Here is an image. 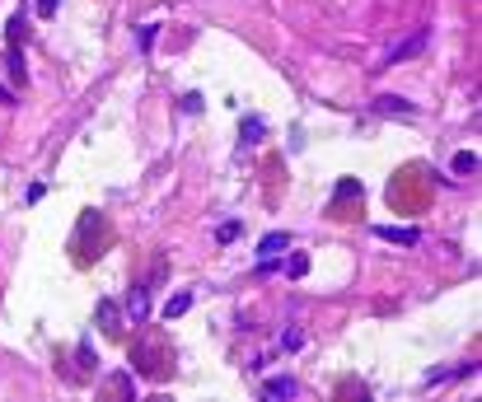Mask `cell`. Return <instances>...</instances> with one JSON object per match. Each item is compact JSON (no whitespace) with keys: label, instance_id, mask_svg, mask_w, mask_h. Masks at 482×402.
Returning <instances> with one entry per match:
<instances>
[{"label":"cell","instance_id":"6da1fadb","mask_svg":"<svg viewBox=\"0 0 482 402\" xmlns=\"http://www.w3.org/2000/svg\"><path fill=\"white\" fill-rule=\"evenodd\" d=\"M375 234H379V239H384V243H402V248H412V243L422 239V234H417L412 225H379Z\"/></svg>","mask_w":482,"mask_h":402},{"label":"cell","instance_id":"7a4b0ae2","mask_svg":"<svg viewBox=\"0 0 482 402\" xmlns=\"http://www.w3.org/2000/svg\"><path fill=\"white\" fill-rule=\"evenodd\" d=\"M127 314H132L136 323H145V314H150V290H145V286H132V290H127Z\"/></svg>","mask_w":482,"mask_h":402},{"label":"cell","instance_id":"3957f363","mask_svg":"<svg viewBox=\"0 0 482 402\" xmlns=\"http://www.w3.org/2000/svg\"><path fill=\"white\" fill-rule=\"evenodd\" d=\"M422 47H426V28H417V33H412V38L402 42L398 52H389V61H384V66H398V61H407V56H417Z\"/></svg>","mask_w":482,"mask_h":402},{"label":"cell","instance_id":"277c9868","mask_svg":"<svg viewBox=\"0 0 482 402\" xmlns=\"http://www.w3.org/2000/svg\"><path fill=\"white\" fill-rule=\"evenodd\" d=\"M379 112H384V117H412V112H417V108L407 103V99H394V94H384V99H379Z\"/></svg>","mask_w":482,"mask_h":402},{"label":"cell","instance_id":"5b68a950","mask_svg":"<svg viewBox=\"0 0 482 402\" xmlns=\"http://www.w3.org/2000/svg\"><path fill=\"white\" fill-rule=\"evenodd\" d=\"M286 243H291V239H286V229H272L267 239L258 243V257H276V253H281Z\"/></svg>","mask_w":482,"mask_h":402},{"label":"cell","instance_id":"8992f818","mask_svg":"<svg viewBox=\"0 0 482 402\" xmlns=\"http://www.w3.org/2000/svg\"><path fill=\"white\" fill-rule=\"evenodd\" d=\"M267 398H295L300 388H295V379H267V388H263Z\"/></svg>","mask_w":482,"mask_h":402},{"label":"cell","instance_id":"52a82bcc","mask_svg":"<svg viewBox=\"0 0 482 402\" xmlns=\"http://www.w3.org/2000/svg\"><path fill=\"white\" fill-rule=\"evenodd\" d=\"M5 75H10V80H24V56H19L14 42H10V52H5Z\"/></svg>","mask_w":482,"mask_h":402},{"label":"cell","instance_id":"ba28073f","mask_svg":"<svg viewBox=\"0 0 482 402\" xmlns=\"http://www.w3.org/2000/svg\"><path fill=\"white\" fill-rule=\"evenodd\" d=\"M356 197H365V188H361L356 178H342V183H337V197H333V206H337V201H356Z\"/></svg>","mask_w":482,"mask_h":402},{"label":"cell","instance_id":"9c48e42d","mask_svg":"<svg viewBox=\"0 0 482 402\" xmlns=\"http://www.w3.org/2000/svg\"><path fill=\"white\" fill-rule=\"evenodd\" d=\"M188 309H192V295H188V290H183V295H173V299H169V304H164V318L173 323V318H178V314H188Z\"/></svg>","mask_w":482,"mask_h":402},{"label":"cell","instance_id":"30bf717a","mask_svg":"<svg viewBox=\"0 0 482 402\" xmlns=\"http://www.w3.org/2000/svg\"><path fill=\"white\" fill-rule=\"evenodd\" d=\"M24 33H28V14H24V10H19V14L10 19V28H5V38H10V42L19 47V38H24Z\"/></svg>","mask_w":482,"mask_h":402},{"label":"cell","instance_id":"8fae6325","mask_svg":"<svg viewBox=\"0 0 482 402\" xmlns=\"http://www.w3.org/2000/svg\"><path fill=\"white\" fill-rule=\"evenodd\" d=\"M455 173L459 178H463V173H478V155H473V150H459L455 155Z\"/></svg>","mask_w":482,"mask_h":402},{"label":"cell","instance_id":"7c38bea8","mask_svg":"<svg viewBox=\"0 0 482 402\" xmlns=\"http://www.w3.org/2000/svg\"><path fill=\"white\" fill-rule=\"evenodd\" d=\"M263 131H267V127H263V117H243V140H248V145H258V140H263Z\"/></svg>","mask_w":482,"mask_h":402},{"label":"cell","instance_id":"4fadbf2b","mask_svg":"<svg viewBox=\"0 0 482 402\" xmlns=\"http://www.w3.org/2000/svg\"><path fill=\"white\" fill-rule=\"evenodd\" d=\"M99 318H104L108 332H117V304H108V299H104V304H99Z\"/></svg>","mask_w":482,"mask_h":402},{"label":"cell","instance_id":"5bb4252c","mask_svg":"<svg viewBox=\"0 0 482 402\" xmlns=\"http://www.w3.org/2000/svg\"><path fill=\"white\" fill-rule=\"evenodd\" d=\"M215 239H220V243L239 239V220H225V225H220V229H215Z\"/></svg>","mask_w":482,"mask_h":402},{"label":"cell","instance_id":"9a60e30c","mask_svg":"<svg viewBox=\"0 0 482 402\" xmlns=\"http://www.w3.org/2000/svg\"><path fill=\"white\" fill-rule=\"evenodd\" d=\"M286 271H291V276H304V271H309V257H304V253H295V257H291V267H286Z\"/></svg>","mask_w":482,"mask_h":402},{"label":"cell","instance_id":"2e32d148","mask_svg":"<svg viewBox=\"0 0 482 402\" xmlns=\"http://www.w3.org/2000/svg\"><path fill=\"white\" fill-rule=\"evenodd\" d=\"M183 112H202V94H183Z\"/></svg>","mask_w":482,"mask_h":402},{"label":"cell","instance_id":"e0dca14e","mask_svg":"<svg viewBox=\"0 0 482 402\" xmlns=\"http://www.w3.org/2000/svg\"><path fill=\"white\" fill-rule=\"evenodd\" d=\"M56 5H61V0H38V14H43V19H52Z\"/></svg>","mask_w":482,"mask_h":402},{"label":"cell","instance_id":"ac0fdd59","mask_svg":"<svg viewBox=\"0 0 482 402\" xmlns=\"http://www.w3.org/2000/svg\"><path fill=\"white\" fill-rule=\"evenodd\" d=\"M0 103H14V94H10V89H5V84H0Z\"/></svg>","mask_w":482,"mask_h":402}]
</instances>
